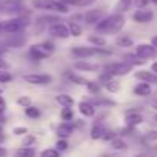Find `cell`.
<instances>
[{"label":"cell","instance_id":"obj_44","mask_svg":"<svg viewBox=\"0 0 157 157\" xmlns=\"http://www.w3.org/2000/svg\"><path fill=\"white\" fill-rule=\"evenodd\" d=\"M13 134L14 136H26L28 134V128L26 126H14L13 128Z\"/></svg>","mask_w":157,"mask_h":157},{"label":"cell","instance_id":"obj_27","mask_svg":"<svg viewBox=\"0 0 157 157\" xmlns=\"http://www.w3.org/2000/svg\"><path fill=\"white\" fill-rule=\"evenodd\" d=\"M132 5H134V0H119L114 10H116V13H119V14H125L126 11L131 10Z\"/></svg>","mask_w":157,"mask_h":157},{"label":"cell","instance_id":"obj_21","mask_svg":"<svg viewBox=\"0 0 157 157\" xmlns=\"http://www.w3.org/2000/svg\"><path fill=\"white\" fill-rule=\"evenodd\" d=\"M132 93L137 96V97H148L151 93H152V88H151V83H146V82H140L134 86Z\"/></svg>","mask_w":157,"mask_h":157},{"label":"cell","instance_id":"obj_25","mask_svg":"<svg viewBox=\"0 0 157 157\" xmlns=\"http://www.w3.org/2000/svg\"><path fill=\"white\" fill-rule=\"evenodd\" d=\"M122 60H125V62L131 63L134 68H136V66H140V65H145V63H146V60L140 59V57H139L136 52H128V54H123Z\"/></svg>","mask_w":157,"mask_h":157},{"label":"cell","instance_id":"obj_34","mask_svg":"<svg viewBox=\"0 0 157 157\" xmlns=\"http://www.w3.org/2000/svg\"><path fill=\"white\" fill-rule=\"evenodd\" d=\"M157 142V131L155 129H152V131H148V132H145L143 134V137H142V143H155Z\"/></svg>","mask_w":157,"mask_h":157},{"label":"cell","instance_id":"obj_38","mask_svg":"<svg viewBox=\"0 0 157 157\" xmlns=\"http://www.w3.org/2000/svg\"><path fill=\"white\" fill-rule=\"evenodd\" d=\"M13 80V74L6 69H0V83H8Z\"/></svg>","mask_w":157,"mask_h":157},{"label":"cell","instance_id":"obj_36","mask_svg":"<svg viewBox=\"0 0 157 157\" xmlns=\"http://www.w3.org/2000/svg\"><path fill=\"white\" fill-rule=\"evenodd\" d=\"M25 114H26V117H29V119H39L40 116H42V113H40V109L39 108H36V106H28V108H25Z\"/></svg>","mask_w":157,"mask_h":157},{"label":"cell","instance_id":"obj_24","mask_svg":"<svg viewBox=\"0 0 157 157\" xmlns=\"http://www.w3.org/2000/svg\"><path fill=\"white\" fill-rule=\"evenodd\" d=\"M65 5L68 6H75V8H86V6H91L94 5L97 0H60Z\"/></svg>","mask_w":157,"mask_h":157},{"label":"cell","instance_id":"obj_55","mask_svg":"<svg viewBox=\"0 0 157 157\" xmlns=\"http://www.w3.org/2000/svg\"><path fill=\"white\" fill-rule=\"evenodd\" d=\"M151 45H154V46L157 48V36H154V37L151 39Z\"/></svg>","mask_w":157,"mask_h":157},{"label":"cell","instance_id":"obj_52","mask_svg":"<svg viewBox=\"0 0 157 157\" xmlns=\"http://www.w3.org/2000/svg\"><path fill=\"white\" fill-rule=\"evenodd\" d=\"M136 157H152V154H151V152H140V154H137Z\"/></svg>","mask_w":157,"mask_h":157},{"label":"cell","instance_id":"obj_11","mask_svg":"<svg viewBox=\"0 0 157 157\" xmlns=\"http://www.w3.org/2000/svg\"><path fill=\"white\" fill-rule=\"evenodd\" d=\"M152 20H154V11L149 10V8L137 10V11H134V14H132V22L140 23V25L149 23V22H152Z\"/></svg>","mask_w":157,"mask_h":157},{"label":"cell","instance_id":"obj_46","mask_svg":"<svg viewBox=\"0 0 157 157\" xmlns=\"http://www.w3.org/2000/svg\"><path fill=\"white\" fill-rule=\"evenodd\" d=\"M42 45H43V48H45L49 54H52V52L56 51V45H54L51 40H45V42H42Z\"/></svg>","mask_w":157,"mask_h":157},{"label":"cell","instance_id":"obj_29","mask_svg":"<svg viewBox=\"0 0 157 157\" xmlns=\"http://www.w3.org/2000/svg\"><path fill=\"white\" fill-rule=\"evenodd\" d=\"M91 103L96 106V108H102V106H114L116 102L111 100V99H103L100 96H94V99L91 100Z\"/></svg>","mask_w":157,"mask_h":157},{"label":"cell","instance_id":"obj_15","mask_svg":"<svg viewBox=\"0 0 157 157\" xmlns=\"http://www.w3.org/2000/svg\"><path fill=\"white\" fill-rule=\"evenodd\" d=\"M75 131V126H74V122H62L57 125L56 128V134L59 139H68L72 136V132Z\"/></svg>","mask_w":157,"mask_h":157},{"label":"cell","instance_id":"obj_6","mask_svg":"<svg viewBox=\"0 0 157 157\" xmlns=\"http://www.w3.org/2000/svg\"><path fill=\"white\" fill-rule=\"evenodd\" d=\"M23 80L29 85H36V86H46L49 83H52V75L45 74V72H33V74H25Z\"/></svg>","mask_w":157,"mask_h":157},{"label":"cell","instance_id":"obj_45","mask_svg":"<svg viewBox=\"0 0 157 157\" xmlns=\"http://www.w3.org/2000/svg\"><path fill=\"white\" fill-rule=\"evenodd\" d=\"M151 0H134V6L137 10H143V8H148Z\"/></svg>","mask_w":157,"mask_h":157},{"label":"cell","instance_id":"obj_17","mask_svg":"<svg viewBox=\"0 0 157 157\" xmlns=\"http://www.w3.org/2000/svg\"><path fill=\"white\" fill-rule=\"evenodd\" d=\"M77 108H78V113H80L85 119H91V117H94V116H96V109H97V108H96L91 102H88V100L78 102Z\"/></svg>","mask_w":157,"mask_h":157},{"label":"cell","instance_id":"obj_42","mask_svg":"<svg viewBox=\"0 0 157 157\" xmlns=\"http://www.w3.org/2000/svg\"><path fill=\"white\" fill-rule=\"evenodd\" d=\"M134 129H136V128H131V126L125 125V126H123V128H120L117 132H119V136H120V137H126V136H131Z\"/></svg>","mask_w":157,"mask_h":157},{"label":"cell","instance_id":"obj_57","mask_svg":"<svg viewBox=\"0 0 157 157\" xmlns=\"http://www.w3.org/2000/svg\"><path fill=\"white\" fill-rule=\"evenodd\" d=\"M151 3H154V5H157V0H151Z\"/></svg>","mask_w":157,"mask_h":157},{"label":"cell","instance_id":"obj_18","mask_svg":"<svg viewBox=\"0 0 157 157\" xmlns=\"http://www.w3.org/2000/svg\"><path fill=\"white\" fill-rule=\"evenodd\" d=\"M134 78H137L139 82H146V83H157V74L152 72L151 69H140L137 72H134Z\"/></svg>","mask_w":157,"mask_h":157},{"label":"cell","instance_id":"obj_49","mask_svg":"<svg viewBox=\"0 0 157 157\" xmlns=\"http://www.w3.org/2000/svg\"><path fill=\"white\" fill-rule=\"evenodd\" d=\"M8 155V149L3 148V146H0V157H6Z\"/></svg>","mask_w":157,"mask_h":157},{"label":"cell","instance_id":"obj_30","mask_svg":"<svg viewBox=\"0 0 157 157\" xmlns=\"http://www.w3.org/2000/svg\"><path fill=\"white\" fill-rule=\"evenodd\" d=\"M102 86H103V85H102L99 80H88V83H86V90H88V93L93 94V96H99L100 91H102Z\"/></svg>","mask_w":157,"mask_h":157},{"label":"cell","instance_id":"obj_20","mask_svg":"<svg viewBox=\"0 0 157 157\" xmlns=\"http://www.w3.org/2000/svg\"><path fill=\"white\" fill-rule=\"evenodd\" d=\"M65 75H66L68 80H69L71 83H74V85H78V86H86V83H88V78H85L82 74H78V72L66 71V72H65Z\"/></svg>","mask_w":157,"mask_h":157},{"label":"cell","instance_id":"obj_2","mask_svg":"<svg viewBox=\"0 0 157 157\" xmlns=\"http://www.w3.org/2000/svg\"><path fill=\"white\" fill-rule=\"evenodd\" d=\"M71 54L78 59V60H85L91 59L94 56H111L113 51L108 48H97V46H85V45H77L71 48Z\"/></svg>","mask_w":157,"mask_h":157},{"label":"cell","instance_id":"obj_9","mask_svg":"<svg viewBox=\"0 0 157 157\" xmlns=\"http://www.w3.org/2000/svg\"><path fill=\"white\" fill-rule=\"evenodd\" d=\"M48 34L51 37H56V39H68V37H71V33H69L68 25L66 23H62V22L51 25L48 28Z\"/></svg>","mask_w":157,"mask_h":157},{"label":"cell","instance_id":"obj_26","mask_svg":"<svg viewBox=\"0 0 157 157\" xmlns=\"http://www.w3.org/2000/svg\"><path fill=\"white\" fill-rule=\"evenodd\" d=\"M14 157H36V148L34 146H20L16 149Z\"/></svg>","mask_w":157,"mask_h":157},{"label":"cell","instance_id":"obj_41","mask_svg":"<svg viewBox=\"0 0 157 157\" xmlns=\"http://www.w3.org/2000/svg\"><path fill=\"white\" fill-rule=\"evenodd\" d=\"M17 105L23 106V108H28V106H31V99L28 96H22V97L17 99Z\"/></svg>","mask_w":157,"mask_h":157},{"label":"cell","instance_id":"obj_53","mask_svg":"<svg viewBox=\"0 0 157 157\" xmlns=\"http://www.w3.org/2000/svg\"><path fill=\"white\" fill-rule=\"evenodd\" d=\"M5 140H6V137H5V134H3L2 131H0V145H2V143H3Z\"/></svg>","mask_w":157,"mask_h":157},{"label":"cell","instance_id":"obj_10","mask_svg":"<svg viewBox=\"0 0 157 157\" xmlns=\"http://www.w3.org/2000/svg\"><path fill=\"white\" fill-rule=\"evenodd\" d=\"M19 11H22L19 0H0V14H16Z\"/></svg>","mask_w":157,"mask_h":157},{"label":"cell","instance_id":"obj_14","mask_svg":"<svg viewBox=\"0 0 157 157\" xmlns=\"http://www.w3.org/2000/svg\"><path fill=\"white\" fill-rule=\"evenodd\" d=\"M105 17V10H90L83 14V22L86 25H97Z\"/></svg>","mask_w":157,"mask_h":157},{"label":"cell","instance_id":"obj_5","mask_svg":"<svg viewBox=\"0 0 157 157\" xmlns=\"http://www.w3.org/2000/svg\"><path fill=\"white\" fill-rule=\"evenodd\" d=\"M103 69L108 71L113 77H123V75H128L134 69V66L125 60H119V62H111V63L105 65Z\"/></svg>","mask_w":157,"mask_h":157},{"label":"cell","instance_id":"obj_32","mask_svg":"<svg viewBox=\"0 0 157 157\" xmlns=\"http://www.w3.org/2000/svg\"><path fill=\"white\" fill-rule=\"evenodd\" d=\"M111 148L116 149V151H125V149L128 148V143L123 140V137L117 136L114 140H111Z\"/></svg>","mask_w":157,"mask_h":157},{"label":"cell","instance_id":"obj_58","mask_svg":"<svg viewBox=\"0 0 157 157\" xmlns=\"http://www.w3.org/2000/svg\"><path fill=\"white\" fill-rule=\"evenodd\" d=\"M154 119H155V122H157V114H155V116H154Z\"/></svg>","mask_w":157,"mask_h":157},{"label":"cell","instance_id":"obj_51","mask_svg":"<svg viewBox=\"0 0 157 157\" xmlns=\"http://www.w3.org/2000/svg\"><path fill=\"white\" fill-rule=\"evenodd\" d=\"M151 71L157 74V60H154V62L151 63Z\"/></svg>","mask_w":157,"mask_h":157},{"label":"cell","instance_id":"obj_47","mask_svg":"<svg viewBox=\"0 0 157 157\" xmlns=\"http://www.w3.org/2000/svg\"><path fill=\"white\" fill-rule=\"evenodd\" d=\"M5 109H6V102L2 96H0V117H2V114L5 113Z\"/></svg>","mask_w":157,"mask_h":157},{"label":"cell","instance_id":"obj_48","mask_svg":"<svg viewBox=\"0 0 157 157\" xmlns=\"http://www.w3.org/2000/svg\"><path fill=\"white\" fill-rule=\"evenodd\" d=\"M0 69H8V63L0 57Z\"/></svg>","mask_w":157,"mask_h":157},{"label":"cell","instance_id":"obj_37","mask_svg":"<svg viewBox=\"0 0 157 157\" xmlns=\"http://www.w3.org/2000/svg\"><path fill=\"white\" fill-rule=\"evenodd\" d=\"M60 151L57 148H46L40 152V157H60Z\"/></svg>","mask_w":157,"mask_h":157},{"label":"cell","instance_id":"obj_7","mask_svg":"<svg viewBox=\"0 0 157 157\" xmlns=\"http://www.w3.org/2000/svg\"><path fill=\"white\" fill-rule=\"evenodd\" d=\"M0 43L10 48H22L26 43V34L25 33H16V34H5L3 39H0Z\"/></svg>","mask_w":157,"mask_h":157},{"label":"cell","instance_id":"obj_56","mask_svg":"<svg viewBox=\"0 0 157 157\" xmlns=\"http://www.w3.org/2000/svg\"><path fill=\"white\" fill-rule=\"evenodd\" d=\"M3 36V22H0V39Z\"/></svg>","mask_w":157,"mask_h":157},{"label":"cell","instance_id":"obj_16","mask_svg":"<svg viewBox=\"0 0 157 157\" xmlns=\"http://www.w3.org/2000/svg\"><path fill=\"white\" fill-rule=\"evenodd\" d=\"M106 129H108V128L105 126L103 120L96 119V120H94V123H93V128H91L90 137H91L93 140H102V139H103V136H105V132H106Z\"/></svg>","mask_w":157,"mask_h":157},{"label":"cell","instance_id":"obj_28","mask_svg":"<svg viewBox=\"0 0 157 157\" xmlns=\"http://www.w3.org/2000/svg\"><path fill=\"white\" fill-rule=\"evenodd\" d=\"M66 25H68V28H69V33H71V36H72V37H80V36L83 34V28H82V25L78 23V22L69 20Z\"/></svg>","mask_w":157,"mask_h":157},{"label":"cell","instance_id":"obj_43","mask_svg":"<svg viewBox=\"0 0 157 157\" xmlns=\"http://www.w3.org/2000/svg\"><path fill=\"white\" fill-rule=\"evenodd\" d=\"M117 136H119V132H116V131H113V129H109V128H108L102 140H105V142H111V140H114Z\"/></svg>","mask_w":157,"mask_h":157},{"label":"cell","instance_id":"obj_39","mask_svg":"<svg viewBox=\"0 0 157 157\" xmlns=\"http://www.w3.org/2000/svg\"><path fill=\"white\" fill-rule=\"evenodd\" d=\"M36 137L34 136H31V134H26V136H23V140H22V146H33V145H36Z\"/></svg>","mask_w":157,"mask_h":157},{"label":"cell","instance_id":"obj_3","mask_svg":"<svg viewBox=\"0 0 157 157\" xmlns=\"http://www.w3.org/2000/svg\"><path fill=\"white\" fill-rule=\"evenodd\" d=\"M31 5L36 10L48 11V13H57V14H68L69 6L65 5L60 0H31Z\"/></svg>","mask_w":157,"mask_h":157},{"label":"cell","instance_id":"obj_19","mask_svg":"<svg viewBox=\"0 0 157 157\" xmlns=\"http://www.w3.org/2000/svg\"><path fill=\"white\" fill-rule=\"evenodd\" d=\"M74 69L75 71H85V72H99L100 66L96 63H91L88 60H77L74 63Z\"/></svg>","mask_w":157,"mask_h":157},{"label":"cell","instance_id":"obj_35","mask_svg":"<svg viewBox=\"0 0 157 157\" xmlns=\"http://www.w3.org/2000/svg\"><path fill=\"white\" fill-rule=\"evenodd\" d=\"M60 119L63 122H72L74 120V111H72V108H62Z\"/></svg>","mask_w":157,"mask_h":157},{"label":"cell","instance_id":"obj_13","mask_svg":"<svg viewBox=\"0 0 157 157\" xmlns=\"http://www.w3.org/2000/svg\"><path fill=\"white\" fill-rule=\"evenodd\" d=\"M28 56H29L33 60L40 62V60L48 59L51 54L43 48V45H42V43H37V45H31V46H29V49H28Z\"/></svg>","mask_w":157,"mask_h":157},{"label":"cell","instance_id":"obj_4","mask_svg":"<svg viewBox=\"0 0 157 157\" xmlns=\"http://www.w3.org/2000/svg\"><path fill=\"white\" fill-rule=\"evenodd\" d=\"M29 25V20L26 17H13L3 22V34H16L23 33L25 28Z\"/></svg>","mask_w":157,"mask_h":157},{"label":"cell","instance_id":"obj_33","mask_svg":"<svg viewBox=\"0 0 157 157\" xmlns=\"http://www.w3.org/2000/svg\"><path fill=\"white\" fill-rule=\"evenodd\" d=\"M103 88L109 93V94H116L119 90H120V83L117 80H114V78H111V80H108L106 83H103Z\"/></svg>","mask_w":157,"mask_h":157},{"label":"cell","instance_id":"obj_1","mask_svg":"<svg viewBox=\"0 0 157 157\" xmlns=\"http://www.w3.org/2000/svg\"><path fill=\"white\" fill-rule=\"evenodd\" d=\"M125 16L119 13H113L109 16H105L97 25H96V33L100 36H116L119 34L123 26H125Z\"/></svg>","mask_w":157,"mask_h":157},{"label":"cell","instance_id":"obj_22","mask_svg":"<svg viewBox=\"0 0 157 157\" xmlns=\"http://www.w3.org/2000/svg\"><path fill=\"white\" fill-rule=\"evenodd\" d=\"M56 102H57L62 108H72L74 103H75L74 97L69 96V94H66V93H60V94H57V96H56Z\"/></svg>","mask_w":157,"mask_h":157},{"label":"cell","instance_id":"obj_40","mask_svg":"<svg viewBox=\"0 0 157 157\" xmlns=\"http://www.w3.org/2000/svg\"><path fill=\"white\" fill-rule=\"evenodd\" d=\"M56 148H57L60 152H63V151H66V149L69 148V143H68L66 139H59V140L56 142Z\"/></svg>","mask_w":157,"mask_h":157},{"label":"cell","instance_id":"obj_12","mask_svg":"<svg viewBox=\"0 0 157 157\" xmlns=\"http://www.w3.org/2000/svg\"><path fill=\"white\" fill-rule=\"evenodd\" d=\"M143 123V116L140 114L139 109H128L125 114V125L131 128H137Z\"/></svg>","mask_w":157,"mask_h":157},{"label":"cell","instance_id":"obj_50","mask_svg":"<svg viewBox=\"0 0 157 157\" xmlns=\"http://www.w3.org/2000/svg\"><path fill=\"white\" fill-rule=\"evenodd\" d=\"M151 154L154 155V157H157V142L152 145V149H151Z\"/></svg>","mask_w":157,"mask_h":157},{"label":"cell","instance_id":"obj_31","mask_svg":"<svg viewBox=\"0 0 157 157\" xmlns=\"http://www.w3.org/2000/svg\"><path fill=\"white\" fill-rule=\"evenodd\" d=\"M116 45L120 48H131L134 46V42L129 36H117L116 37Z\"/></svg>","mask_w":157,"mask_h":157},{"label":"cell","instance_id":"obj_54","mask_svg":"<svg viewBox=\"0 0 157 157\" xmlns=\"http://www.w3.org/2000/svg\"><path fill=\"white\" fill-rule=\"evenodd\" d=\"M151 106H152V109L157 113V99L155 100H152V103H151Z\"/></svg>","mask_w":157,"mask_h":157},{"label":"cell","instance_id":"obj_8","mask_svg":"<svg viewBox=\"0 0 157 157\" xmlns=\"http://www.w3.org/2000/svg\"><path fill=\"white\" fill-rule=\"evenodd\" d=\"M134 52L143 59V60H149V59H155L157 57V48L151 43H139L134 46Z\"/></svg>","mask_w":157,"mask_h":157},{"label":"cell","instance_id":"obj_59","mask_svg":"<svg viewBox=\"0 0 157 157\" xmlns=\"http://www.w3.org/2000/svg\"><path fill=\"white\" fill-rule=\"evenodd\" d=\"M155 94H157V93H155Z\"/></svg>","mask_w":157,"mask_h":157},{"label":"cell","instance_id":"obj_23","mask_svg":"<svg viewBox=\"0 0 157 157\" xmlns=\"http://www.w3.org/2000/svg\"><path fill=\"white\" fill-rule=\"evenodd\" d=\"M88 42H90L93 46L106 48V37H105V36H100V34H97V33L90 34V36H88Z\"/></svg>","mask_w":157,"mask_h":157}]
</instances>
